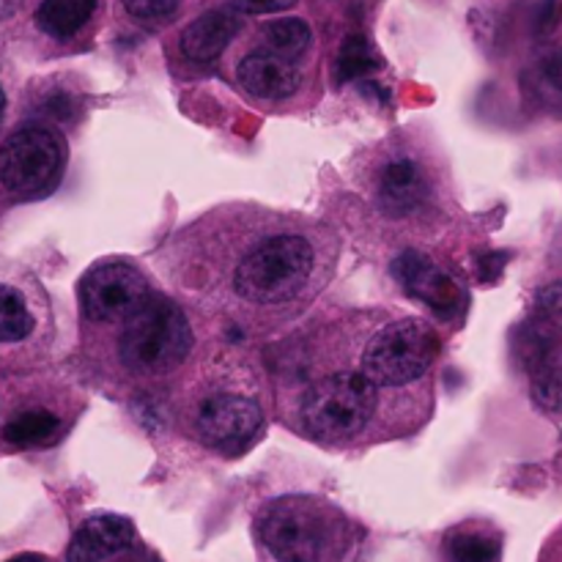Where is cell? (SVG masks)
I'll return each instance as SVG.
<instances>
[{
  "label": "cell",
  "instance_id": "8fae6325",
  "mask_svg": "<svg viewBox=\"0 0 562 562\" xmlns=\"http://www.w3.org/2000/svg\"><path fill=\"white\" fill-rule=\"evenodd\" d=\"M236 77H239V86L250 97L269 99V102L289 99L302 82V71L296 60L274 55L269 49H256V53L245 55L239 69H236Z\"/></svg>",
  "mask_w": 562,
  "mask_h": 562
},
{
  "label": "cell",
  "instance_id": "7a4b0ae2",
  "mask_svg": "<svg viewBox=\"0 0 562 562\" xmlns=\"http://www.w3.org/2000/svg\"><path fill=\"white\" fill-rule=\"evenodd\" d=\"M261 541L278 562H324L338 543V525L324 505L305 497H285L258 519Z\"/></svg>",
  "mask_w": 562,
  "mask_h": 562
},
{
  "label": "cell",
  "instance_id": "2e32d148",
  "mask_svg": "<svg viewBox=\"0 0 562 562\" xmlns=\"http://www.w3.org/2000/svg\"><path fill=\"white\" fill-rule=\"evenodd\" d=\"M263 49L283 58L296 60L307 47H311V25L300 16H283V20H272L261 27Z\"/></svg>",
  "mask_w": 562,
  "mask_h": 562
},
{
  "label": "cell",
  "instance_id": "9c48e42d",
  "mask_svg": "<svg viewBox=\"0 0 562 562\" xmlns=\"http://www.w3.org/2000/svg\"><path fill=\"white\" fill-rule=\"evenodd\" d=\"M263 412L245 395H217L198 409V434L220 453H239L258 437Z\"/></svg>",
  "mask_w": 562,
  "mask_h": 562
},
{
  "label": "cell",
  "instance_id": "30bf717a",
  "mask_svg": "<svg viewBox=\"0 0 562 562\" xmlns=\"http://www.w3.org/2000/svg\"><path fill=\"white\" fill-rule=\"evenodd\" d=\"M393 274L412 300L428 305L437 316L450 318L461 311V302H464L461 285L423 252H401L393 261Z\"/></svg>",
  "mask_w": 562,
  "mask_h": 562
},
{
  "label": "cell",
  "instance_id": "cb8c5ba5",
  "mask_svg": "<svg viewBox=\"0 0 562 562\" xmlns=\"http://www.w3.org/2000/svg\"><path fill=\"white\" fill-rule=\"evenodd\" d=\"M16 3H20V0H0V20H5V16L16 9Z\"/></svg>",
  "mask_w": 562,
  "mask_h": 562
},
{
  "label": "cell",
  "instance_id": "e0dca14e",
  "mask_svg": "<svg viewBox=\"0 0 562 562\" xmlns=\"http://www.w3.org/2000/svg\"><path fill=\"white\" fill-rule=\"evenodd\" d=\"M60 431L58 417L44 409L22 412L9 426L3 428V439L14 448H36V445L53 442L55 434Z\"/></svg>",
  "mask_w": 562,
  "mask_h": 562
},
{
  "label": "cell",
  "instance_id": "7402d4cb",
  "mask_svg": "<svg viewBox=\"0 0 562 562\" xmlns=\"http://www.w3.org/2000/svg\"><path fill=\"white\" fill-rule=\"evenodd\" d=\"M296 0H234V9L239 14H274V11L291 9Z\"/></svg>",
  "mask_w": 562,
  "mask_h": 562
},
{
  "label": "cell",
  "instance_id": "277c9868",
  "mask_svg": "<svg viewBox=\"0 0 562 562\" xmlns=\"http://www.w3.org/2000/svg\"><path fill=\"white\" fill-rule=\"evenodd\" d=\"M437 355V329L423 318H404L373 335L362 351V376L373 387H401L423 376Z\"/></svg>",
  "mask_w": 562,
  "mask_h": 562
},
{
  "label": "cell",
  "instance_id": "7c38bea8",
  "mask_svg": "<svg viewBox=\"0 0 562 562\" xmlns=\"http://www.w3.org/2000/svg\"><path fill=\"white\" fill-rule=\"evenodd\" d=\"M379 206L401 220L412 217L431 201V179L415 159H395L379 176Z\"/></svg>",
  "mask_w": 562,
  "mask_h": 562
},
{
  "label": "cell",
  "instance_id": "d6986e66",
  "mask_svg": "<svg viewBox=\"0 0 562 562\" xmlns=\"http://www.w3.org/2000/svg\"><path fill=\"white\" fill-rule=\"evenodd\" d=\"M33 333V316L25 296L11 285H0V344H16Z\"/></svg>",
  "mask_w": 562,
  "mask_h": 562
},
{
  "label": "cell",
  "instance_id": "6da1fadb",
  "mask_svg": "<svg viewBox=\"0 0 562 562\" xmlns=\"http://www.w3.org/2000/svg\"><path fill=\"white\" fill-rule=\"evenodd\" d=\"M192 349V329L187 316L168 296L151 294L140 311L126 318L119 338V355L135 373H168L181 366Z\"/></svg>",
  "mask_w": 562,
  "mask_h": 562
},
{
  "label": "cell",
  "instance_id": "ac0fdd59",
  "mask_svg": "<svg viewBox=\"0 0 562 562\" xmlns=\"http://www.w3.org/2000/svg\"><path fill=\"white\" fill-rule=\"evenodd\" d=\"M379 66H382V60L373 53L371 42H368L366 36H360V33H355V36L346 38L344 47H340L335 75H338V82H355L373 75Z\"/></svg>",
  "mask_w": 562,
  "mask_h": 562
},
{
  "label": "cell",
  "instance_id": "5bb4252c",
  "mask_svg": "<svg viewBox=\"0 0 562 562\" xmlns=\"http://www.w3.org/2000/svg\"><path fill=\"white\" fill-rule=\"evenodd\" d=\"M241 27V14L234 5H220V9L206 11L198 16L195 22L184 27L181 33V53L198 64H209V60L220 58L225 53L234 36Z\"/></svg>",
  "mask_w": 562,
  "mask_h": 562
},
{
  "label": "cell",
  "instance_id": "ba28073f",
  "mask_svg": "<svg viewBox=\"0 0 562 562\" xmlns=\"http://www.w3.org/2000/svg\"><path fill=\"white\" fill-rule=\"evenodd\" d=\"M519 355L532 382V395L543 409H562V316L532 313L521 327Z\"/></svg>",
  "mask_w": 562,
  "mask_h": 562
},
{
  "label": "cell",
  "instance_id": "8992f818",
  "mask_svg": "<svg viewBox=\"0 0 562 562\" xmlns=\"http://www.w3.org/2000/svg\"><path fill=\"white\" fill-rule=\"evenodd\" d=\"M373 384L362 373H335L307 390L302 401V423L327 442L351 439L373 415Z\"/></svg>",
  "mask_w": 562,
  "mask_h": 562
},
{
  "label": "cell",
  "instance_id": "52a82bcc",
  "mask_svg": "<svg viewBox=\"0 0 562 562\" xmlns=\"http://www.w3.org/2000/svg\"><path fill=\"white\" fill-rule=\"evenodd\" d=\"M151 296L146 278L135 267L121 261H104L88 269L80 283V305L91 322H126Z\"/></svg>",
  "mask_w": 562,
  "mask_h": 562
},
{
  "label": "cell",
  "instance_id": "4fadbf2b",
  "mask_svg": "<svg viewBox=\"0 0 562 562\" xmlns=\"http://www.w3.org/2000/svg\"><path fill=\"white\" fill-rule=\"evenodd\" d=\"M135 541V527L130 519L113 514L91 516L75 532L66 552V562H102L126 552Z\"/></svg>",
  "mask_w": 562,
  "mask_h": 562
},
{
  "label": "cell",
  "instance_id": "d4e9b609",
  "mask_svg": "<svg viewBox=\"0 0 562 562\" xmlns=\"http://www.w3.org/2000/svg\"><path fill=\"white\" fill-rule=\"evenodd\" d=\"M9 562H47L44 558H38V554H20V558L9 560Z\"/></svg>",
  "mask_w": 562,
  "mask_h": 562
},
{
  "label": "cell",
  "instance_id": "603a6c76",
  "mask_svg": "<svg viewBox=\"0 0 562 562\" xmlns=\"http://www.w3.org/2000/svg\"><path fill=\"white\" fill-rule=\"evenodd\" d=\"M113 562H159L154 558L151 552H146V549H126V552L119 554V560Z\"/></svg>",
  "mask_w": 562,
  "mask_h": 562
},
{
  "label": "cell",
  "instance_id": "3957f363",
  "mask_svg": "<svg viewBox=\"0 0 562 562\" xmlns=\"http://www.w3.org/2000/svg\"><path fill=\"white\" fill-rule=\"evenodd\" d=\"M313 269V247L302 236H272L247 252L234 274L239 296L256 305H278L291 300L307 283Z\"/></svg>",
  "mask_w": 562,
  "mask_h": 562
},
{
  "label": "cell",
  "instance_id": "5b68a950",
  "mask_svg": "<svg viewBox=\"0 0 562 562\" xmlns=\"http://www.w3.org/2000/svg\"><path fill=\"white\" fill-rule=\"evenodd\" d=\"M66 165V143L53 126L25 124L0 148V184L20 198L47 195Z\"/></svg>",
  "mask_w": 562,
  "mask_h": 562
},
{
  "label": "cell",
  "instance_id": "44dd1931",
  "mask_svg": "<svg viewBox=\"0 0 562 562\" xmlns=\"http://www.w3.org/2000/svg\"><path fill=\"white\" fill-rule=\"evenodd\" d=\"M121 5L137 22H162L173 14L179 0H121Z\"/></svg>",
  "mask_w": 562,
  "mask_h": 562
},
{
  "label": "cell",
  "instance_id": "ffe728a7",
  "mask_svg": "<svg viewBox=\"0 0 562 562\" xmlns=\"http://www.w3.org/2000/svg\"><path fill=\"white\" fill-rule=\"evenodd\" d=\"M450 562H494L499 554V541L488 532L456 530L445 541Z\"/></svg>",
  "mask_w": 562,
  "mask_h": 562
},
{
  "label": "cell",
  "instance_id": "9a60e30c",
  "mask_svg": "<svg viewBox=\"0 0 562 562\" xmlns=\"http://www.w3.org/2000/svg\"><path fill=\"white\" fill-rule=\"evenodd\" d=\"M97 0H42L36 22L47 36L69 38L91 20Z\"/></svg>",
  "mask_w": 562,
  "mask_h": 562
},
{
  "label": "cell",
  "instance_id": "484cf974",
  "mask_svg": "<svg viewBox=\"0 0 562 562\" xmlns=\"http://www.w3.org/2000/svg\"><path fill=\"white\" fill-rule=\"evenodd\" d=\"M3 113H5V97L3 91H0V124H3Z\"/></svg>",
  "mask_w": 562,
  "mask_h": 562
}]
</instances>
